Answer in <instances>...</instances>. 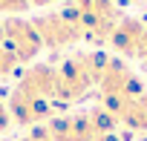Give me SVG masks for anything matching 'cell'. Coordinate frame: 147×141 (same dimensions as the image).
<instances>
[{
    "mask_svg": "<svg viewBox=\"0 0 147 141\" xmlns=\"http://www.w3.org/2000/svg\"><path fill=\"white\" fill-rule=\"evenodd\" d=\"M3 130H9V112H6L3 101H0V132H3Z\"/></svg>",
    "mask_w": 147,
    "mask_h": 141,
    "instance_id": "11",
    "label": "cell"
},
{
    "mask_svg": "<svg viewBox=\"0 0 147 141\" xmlns=\"http://www.w3.org/2000/svg\"><path fill=\"white\" fill-rule=\"evenodd\" d=\"M46 3H52V0H29V6H46Z\"/></svg>",
    "mask_w": 147,
    "mask_h": 141,
    "instance_id": "14",
    "label": "cell"
},
{
    "mask_svg": "<svg viewBox=\"0 0 147 141\" xmlns=\"http://www.w3.org/2000/svg\"><path fill=\"white\" fill-rule=\"evenodd\" d=\"M15 66H18V58H15L6 46H0V78H3V75H9Z\"/></svg>",
    "mask_w": 147,
    "mask_h": 141,
    "instance_id": "9",
    "label": "cell"
},
{
    "mask_svg": "<svg viewBox=\"0 0 147 141\" xmlns=\"http://www.w3.org/2000/svg\"><path fill=\"white\" fill-rule=\"evenodd\" d=\"M18 141H49V138H46V132H43V130H38V132H29L26 138H18Z\"/></svg>",
    "mask_w": 147,
    "mask_h": 141,
    "instance_id": "12",
    "label": "cell"
},
{
    "mask_svg": "<svg viewBox=\"0 0 147 141\" xmlns=\"http://www.w3.org/2000/svg\"><path fill=\"white\" fill-rule=\"evenodd\" d=\"M3 46L20 60H32L40 49H43V40L38 35V29L32 26V20H23V17H9L3 20Z\"/></svg>",
    "mask_w": 147,
    "mask_h": 141,
    "instance_id": "2",
    "label": "cell"
},
{
    "mask_svg": "<svg viewBox=\"0 0 147 141\" xmlns=\"http://www.w3.org/2000/svg\"><path fill=\"white\" fill-rule=\"evenodd\" d=\"M32 26L38 29L40 40L52 49H61V46H69V43H75L81 38V29L78 26H72L63 15H40L32 20Z\"/></svg>",
    "mask_w": 147,
    "mask_h": 141,
    "instance_id": "6",
    "label": "cell"
},
{
    "mask_svg": "<svg viewBox=\"0 0 147 141\" xmlns=\"http://www.w3.org/2000/svg\"><path fill=\"white\" fill-rule=\"evenodd\" d=\"M101 107L115 115L118 124L130 130H147V92L136 98H121V95H101Z\"/></svg>",
    "mask_w": 147,
    "mask_h": 141,
    "instance_id": "4",
    "label": "cell"
},
{
    "mask_svg": "<svg viewBox=\"0 0 147 141\" xmlns=\"http://www.w3.org/2000/svg\"><path fill=\"white\" fill-rule=\"evenodd\" d=\"M107 63H110V58H104L101 52L75 55V58L63 60L61 69H55V98H61V101L84 98L90 92V87L101 81Z\"/></svg>",
    "mask_w": 147,
    "mask_h": 141,
    "instance_id": "1",
    "label": "cell"
},
{
    "mask_svg": "<svg viewBox=\"0 0 147 141\" xmlns=\"http://www.w3.org/2000/svg\"><path fill=\"white\" fill-rule=\"evenodd\" d=\"M9 109L15 115V121H20L23 127H35L40 121H46L52 115V104L46 98H32L20 89L12 92V101H9Z\"/></svg>",
    "mask_w": 147,
    "mask_h": 141,
    "instance_id": "7",
    "label": "cell"
},
{
    "mask_svg": "<svg viewBox=\"0 0 147 141\" xmlns=\"http://www.w3.org/2000/svg\"><path fill=\"white\" fill-rule=\"evenodd\" d=\"M110 43L118 55H127V58H141L144 52V43H147V29L141 20L136 17H121L115 20L113 32H110Z\"/></svg>",
    "mask_w": 147,
    "mask_h": 141,
    "instance_id": "5",
    "label": "cell"
},
{
    "mask_svg": "<svg viewBox=\"0 0 147 141\" xmlns=\"http://www.w3.org/2000/svg\"><path fill=\"white\" fill-rule=\"evenodd\" d=\"M29 0H0V12H26Z\"/></svg>",
    "mask_w": 147,
    "mask_h": 141,
    "instance_id": "10",
    "label": "cell"
},
{
    "mask_svg": "<svg viewBox=\"0 0 147 141\" xmlns=\"http://www.w3.org/2000/svg\"><path fill=\"white\" fill-rule=\"evenodd\" d=\"M141 58H144V60H147V43H144V52H141Z\"/></svg>",
    "mask_w": 147,
    "mask_h": 141,
    "instance_id": "16",
    "label": "cell"
},
{
    "mask_svg": "<svg viewBox=\"0 0 147 141\" xmlns=\"http://www.w3.org/2000/svg\"><path fill=\"white\" fill-rule=\"evenodd\" d=\"M18 89L26 92V95H32V98H46V101L55 98V69L43 66V63L29 66L23 72V81L18 84Z\"/></svg>",
    "mask_w": 147,
    "mask_h": 141,
    "instance_id": "8",
    "label": "cell"
},
{
    "mask_svg": "<svg viewBox=\"0 0 147 141\" xmlns=\"http://www.w3.org/2000/svg\"><path fill=\"white\" fill-rule=\"evenodd\" d=\"M0 46H3V20H0Z\"/></svg>",
    "mask_w": 147,
    "mask_h": 141,
    "instance_id": "15",
    "label": "cell"
},
{
    "mask_svg": "<svg viewBox=\"0 0 147 141\" xmlns=\"http://www.w3.org/2000/svg\"><path fill=\"white\" fill-rule=\"evenodd\" d=\"M95 141H121V138H115V132H107V135H98Z\"/></svg>",
    "mask_w": 147,
    "mask_h": 141,
    "instance_id": "13",
    "label": "cell"
},
{
    "mask_svg": "<svg viewBox=\"0 0 147 141\" xmlns=\"http://www.w3.org/2000/svg\"><path fill=\"white\" fill-rule=\"evenodd\" d=\"M43 132H46L49 141H95L98 138L90 112H75V115L55 118L43 127Z\"/></svg>",
    "mask_w": 147,
    "mask_h": 141,
    "instance_id": "3",
    "label": "cell"
}]
</instances>
